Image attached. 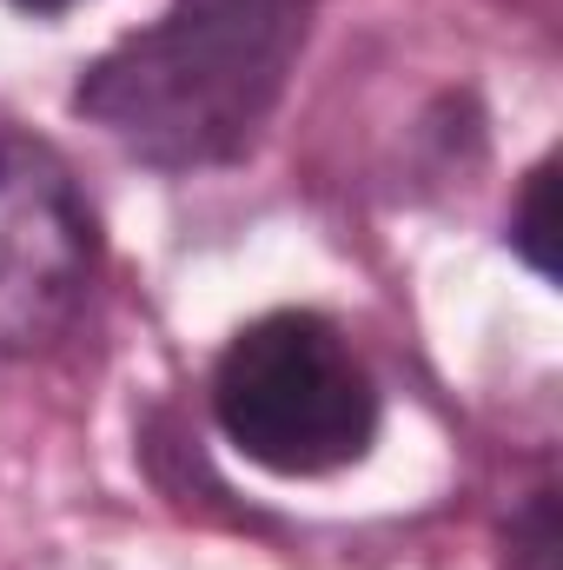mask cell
I'll return each instance as SVG.
<instances>
[{
  "mask_svg": "<svg viewBox=\"0 0 563 570\" xmlns=\"http://www.w3.org/2000/svg\"><path fill=\"white\" fill-rule=\"evenodd\" d=\"M13 7H20V13H40V20H47V13H67V7H80V0H13Z\"/></svg>",
  "mask_w": 563,
  "mask_h": 570,
  "instance_id": "8992f818",
  "label": "cell"
},
{
  "mask_svg": "<svg viewBox=\"0 0 563 570\" xmlns=\"http://www.w3.org/2000/svg\"><path fill=\"white\" fill-rule=\"evenodd\" d=\"M551 193H557V166L544 159L531 179H524V199H517V213H511V246L531 259V273H557V259H551Z\"/></svg>",
  "mask_w": 563,
  "mask_h": 570,
  "instance_id": "277c9868",
  "label": "cell"
},
{
  "mask_svg": "<svg viewBox=\"0 0 563 570\" xmlns=\"http://www.w3.org/2000/svg\"><path fill=\"white\" fill-rule=\"evenodd\" d=\"M100 273V226L53 146L0 140V352L53 345Z\"/></svg>",
  "mask_w": 563,
  "mask_h": 570,
  "instance_id": "3957f363",
  "label": "cell"
},
{
  "mask_svg": "<svg viewBox=\"0 0 563 570\" xmlns=\"http://www.w3.org/2000/svg\"><path fill=\"white\" fill-rule=\"evenodd\" d=\"M305 27L312 0H166L80 73L73 114L159 173L226 166L273 120Z\"/></svg>",
  "mask_w": 563,
  "mask_h": 570,
  "instance_id": "6da1fadb",
  "label": "cell"
},
{
  "mask_svg": "<svg viewBox=\"0 0 563 570\" xmlns=\"http://www.w3.org/2000/svg\"><path fill=\"white\" fill-rule=\"evenodd\" d=\"M213 419L273 478H332L378 438V385L325 312H266L213 365Z\"/></svg>",
  "mask_w": 563,
  "mask_h": 570,
  "instance_id": "7a4b0ae2",
  "label": "cell"
},
{
  "mask_svg": "<svg viewBox=\"0 0 563 570\" xmlns=\"http://www.w3.org/2000/svg\"><path fill=\"white\" fill-rule=\"evenodd\" d=\"M504 570H557V491H531L524 511L511 518V551Z\"/></svg>",
  "mask_w": 563,
  "mask_h": 570,
  "instance_id": "5b68a950",
  "label": "cell"
}]
</instances>
